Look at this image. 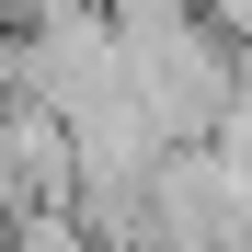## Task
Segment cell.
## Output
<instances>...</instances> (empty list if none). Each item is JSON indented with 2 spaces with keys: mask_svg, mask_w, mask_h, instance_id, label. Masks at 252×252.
Instances as JSON below:
<instances>
[{
  "mask_svg": "<svg viewBox=\"0 0 252 252\" xmlns=\"http://www.w3.org/2000/svg\"><path fill=\"white\" fill-rule=\"evenodd\" d=\"M23 103V58H12V34H0V115Z\"/></svg>",
  "mask_w": 252,
  "mask_h": 252,
  "instance_id": "cell-1",
  "label": "cell"
},
{
  "mask_svg": "<svg viewBox=\"0 0 252 252\" xmlns=\"http://www.w3.org/2000/svg\"><path fill=\"white\" fill-rule=\"evenodd\" d=\"M0 12H12V0H0Z\"/></svg>",
  "mask_w": 252,
  "mask_h": 252,
  "instance_id": "cell-2",
  "label": "cell"
}]
</instances>
